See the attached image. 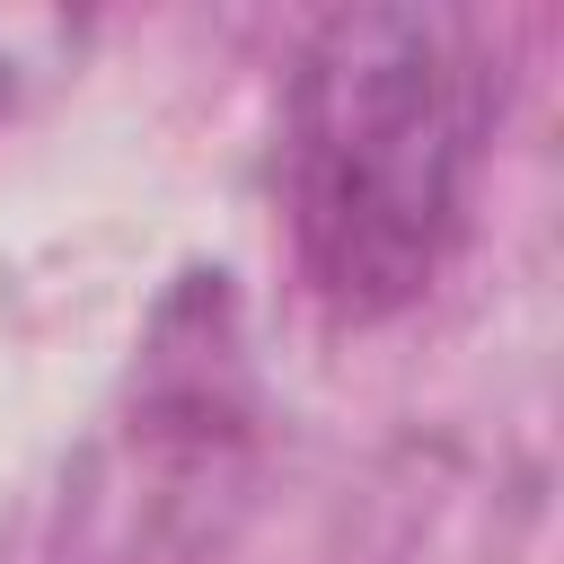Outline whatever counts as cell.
Instances as JSON below:
<instances>
[{
	"instance_id": "6da1fadb",
	"label": "cell",
	"mask_w": 564,
	"mask_h": 564,
	"mask_svg": "<svg viewBox=\"0 0 564 564\" xmlns=\"http://www.w3.org/2000/svg\"><path fill=\"white\" fill-rule=\"evenodd\" d=\"M485 62L441 9H335L291 79V229L344 317L405 308L467 220Z\"/></svg>"
}]
</instances>
